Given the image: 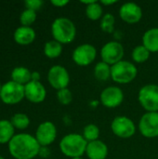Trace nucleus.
<instances>
[{
	"label": "nucleus",
	"mask_w": 158,
	"mask_h": 159,
	"mask_svg": "<svg viewBox=\"0 0 158 159\" xmlns=\"http://www.w3.org/2000/svg\"><path fill=\"white\" fill-rule=\"evenodd\" d=\"M41 145L35 137L28 133L13 136L8 143L9 154L16 159H33L39 155Z\"/></svg>",
	"instance_id": "nucleus-1"
},
{
	"label": "nucleus",
	"mask_w": 158,
	"mask_h": 159,
	"mask_svg": "<svg viewBox=\"0 0 158 159\" xmlns=\"http://www.w3.org/2000/svg\"><path fill=\"white\" fill-rule=\"evenodd\" d=\"M88 142L84 139L82 134L70 133L65 135L60 142L61 152L69 158L82 157L86 154Z\"/></svg>",
	"instance_id": "nucleus-2"
},
{
	"label": "nucleus",
	"mask_w": 158,
	"mask_h": 159,
	"mask_svg": "<svg viewBox=\"0 0 158 159\" xmlns=\"http://www.w3.org/2000/svg\"><path fill=\"white\" fill-rule=\"evenodd\" d=\"M51 34L54 40L61 45L70 44L75 39L76 27L70 19L60 17L53 20L51 24Z\"/></svg>",
	"instance_id": "nucleus-3"
},
{
	"label": "nucleus",
	"mask_w": 158,
	"mask_h": 159,
	"mask_svg": "<svg viewBox=\"0 0 158 159\" xmlns=\"http://www.w3.org/2000/svg\"><path fill=\"white\" fill-rule=\"evenodd\" d=\"M138 69L134 62L122 60L111 67V79L118 85H127L135 80Z\"/></svg>",
	"instance_id": "nucleus-4"
},
{
	"label": "nucleus",
	"mask_w": 158,
	"mask_h": 159,
	"mask_svg": "<svg viewBox=\"0 0 158 159\" xmlns=\"http://www.w3.org/2000/svg\"><path fill=\"white\" fill-rule=\"evenodd\" d=\"M138 101L146 112H158V85L148 84L138 92Z\"/></svg>",
	"instance_id": "nucleus-5"
},
{
	"label": "nucleus",
	"mask_w": 158,
	"mask_h": 159,
	"mask_svg": "<svg viewBox=\"0 0 158 159\" xmlns=\"http://www.w3.org/2000/svg\"><path fill=\"white\" fill-rule=\"evenodd\" d=\"M125 54L123 45L118 41H109L105 43L100 51L102 61L113 66L114 64L121 61Z\"/></svg>",
	"instance_id": "nucleus-6"
},
{
	"label": "nucleus",
	"mask_w": 158,
	"mask_h": 159,
	"mask_svg": "<svg viewBox=\"0 0 158 159\" xmlns=\"http://www.w3.org/2000/svg\"><path fill=\"white\" fill-rule=\"evenodd\" d=\"M25 98L24 86L14 81H7L2 86L0 99L6 104H17Z\"/></svg>",
	"instance_id": "nucleus-7"
},
{
	"label": "nucleus",
	"mask_w": 158,
	"mask_h": 159,
	"mask_svg": "<svg viewBox=\"0 0 158 159\" xmlns=\"http://www.w3.org/2000/svg\"><path fill=\"white\" fill-rule=\"evenodd\" d=\"M113 133L121 139H129L136 133V125L133 120L126 116H115L111 123Z\"/></svg>",
	"instance_id": "nucleus-8"
},
{
	"label": "nucleus",
	"mask_w": 158,
	"mask_h": 159,
	"mask_svg": "<svg viewBox=\"0 0 158 159\" xmlns=\"http://www.w3.org/2000/svg\"><path fill=\"white\" fill-rule=\"evenodd\" d=\"M97 54V49L93 45L85 43L77 46L73 50L72 60L76 65L85 67L90 65L96 60Z\"/></svg>",
	"instance_id": "nucleus-9"
},
{
	"label": "nucleus",
	"mask_w": 158,
	"mask_h": 159,
	"mask_svg": "<svg viewBox=\"0 0 158 159\" xmlns=\"http://www.w3.org/2000/svg\"><path fill=\"white\" fill-rule=\"evenodd\" d=\"M138 129L148 139L158 137V112H146L140 118Z\"/></svg>",
	"instance_id": "nucleus-10"
},
{
	"label": "nucleus",
	"mask_w": 158,
	"mask_h": 159,
	"mask_svg": "<svg viewBox=\"0 0 158 159\" xmlns=\"http://www.w3.org/2000/svg\"><path fill=\"white\" fill-rule=\"evenodd\" d=\"M47 81L53 89H57V91L62 89H66L70 84L69 72L62 65H53L48 70Z\"/></svg>",
	"instance_id": "nucleus-11"
},
{
	"label": "nucleus",
	"mask_w": 158,
	"mask_h": 159,
	"mask_svg": "<svg viewBox=\"0 0 158 159\" xmlns=\"http://www.w3.org/2000/svg\"><path fill=\"white\" fill-rule=\"evenodd\" d=\"M124 92L117 86H109L102 89L100 95L101 103L109 109L119 107L124 102Z\"/></svg>",
	"instance_id": "nucleus-12"
},
{
	"label": "nucleus",
	"mask_w": 158,
	"mask_h": 159,
	"mask_svg": "<svg viewBox=\"0 0 158 159\" xmlns=\"http://www.w3.org/2000/svg\"><path fill=\"white\" fill-rule=\"evenodd\" d=\"M34 137L41 146L47 147L53 143L57 138V128L55 124L50 121L41 123L36 129Z\"/></svg>",
	"instance_id": "nucleus-13"
},
{
	"label": "nucleus",
	"mask_w": 158,
	"mask_h": 159,
	"mask_svg": "<svg viewBox=\"0 0 158 159\" xmlns=\"http://www.w3.org/2000/svg\"><path fill=\"white\" fill-rule=\"evenodd\" d=\"M118 13L120 19L128 24H136L140 22L143 15L142 7L134 2H127L121 5Z\"/></svg>",
	"instance_id": "nucleus-14"
},
{
	"label": "nucleus",
	"mask_w": 158,
	"mask_h": 159,
	"mask_svg": "<svg viewBox=\"0 0 158 159\" xmlns=\"http://www.w3.org/2000/svg\"><path fill=\"white\" fill-rule=\"evenodd\" d=\"M25 98L34 103H40L47 97V90L40 81H30L24 86Z\"/></svg>",
	"instance_id": "nucleus-15"
},
{
	"label": "nucleus",
	"mask_w": 158,
	"mask_h": 159,
	"mask_svg": "<svg viewBox=\"0 0 158 159\" xmlns=\"http://www.w3.org/2000/svg\"><path fill=\"white\" fill-rule=\"evenodd\" d=\"M109 149L105 143L101 140L88 143L86 155L88 159H106Z\"/></svg>",
	"instance_id": "nucleus-16"
},
{
	"label": "nucleus",
	"mask_w": 158,
	"mask_h": 159,
	"mask_svg": "<svg viewBox=\"0 0 158 159\" xmlns=\"http://www.w3.org/2000/svg\"><path fill=\"white\" fill-rule=\"evenodd\" d=\"M35 32L30 26L18 27L14 32V40L21 46H27L33 43L35 39Z\"/></svg>",
	"instance_id": "nucleus-17"
},
{
	"label": "nucleus",
	"mask_w": 158,
	"mask_h": 159,
	"mask_svg": "<svg viewBox=\"0 0 158 159\" xmlns=\"http://www.w3.org/2000/svg\"><path fill=\"white\" fill-rule=\"evenodd\" d=\"M142 45L151 52H158V27L148 29L142 35Z\"/></svg>",
	"instance_id": "nucleus-18"
},
{
	"label": "nucleus",
	"mask_w": 158,
	"mask_h": 159,
	"mask_svg": "<svg viewBox=\"0 0 158 159\" xmlns=\"http://www.w3.org/2000/svg\"><path fill=\"white\" fill-rule=\"evenodd\" d=\"M11 78L12 81L25 86L30 81H32V73L26 67H15L11 72Z\"/></svg>",
	"instance_id": "nucleus-19"
},
{
	"label": "nucleus",
	"mask_w": 158,
	"mask_h": 159,
	"mask_svg": "<svg viewBox=\"0 0 158 159\" xmlns=\"http://www.w3.org/2000/svg\"><path fill=\"white\" fill-rule=\"evenodd\" d=\"M14 127L8 120H0V144L8 143L14 136Z\"/></svg>",
	"instance_id": "nucleus-20"
},
{
	"label": "nucleus",
	"mask_w": 158,
	"mask_h": 159,
	"mask_svg": "<svg viewBox=\"0 0 158 159\" xmlns=\"http://www.w3.org/2000/svg\"><path fill=\"white\" fill-rule=\"evenodd\" d=\"M85 12H86L87 18L89 19L90 20H94V21L101 20L102 18V16L104 15L103 6L100 2L95 1V0L88 6H86Z\"/></svg>",
	"instance_id": "nucleus-21"
},
{
	"label": "nucleus",
	"mask_w": 158,
	"mask_h": 159,
	"mask_svg": "<svg viewBox=\"0 0 158 159\" xmlns=\"http://www.w3.org/2000/svg\"><path fill=\"white\" fill-rule=\"evenodd\" d=\"M62 53V45L56 40L47 41L44 46V54L49 59H56Z\"/></svg>",
	"instance_id": "nucleus-22"
},
{
	"label": "nucleus",
	"mask_w": 158,
	"mask_h": 159,
	"mask_svg": "<svg viewBox=\"0 0 158 159\" xmlns=\"http://www.w3.org/2000/svg\"><path fill=\"white\" fill-rule=\"evenodd\" d=\"M111 65L103 62V61H99L96 63L93 74L94 76L97 80L99 81H107L108 79L111 78Z\"/></svg>",
	"instance_id": "nucleus-23"
},
{
	"label": "nucleus",
	"mask_w": 158,
	"mask_h": 159,
	"mask_svg": "<svg viewBox=\"0 0 158 159\" xmlns=\"http://www.w3.org/2000/svg\"><path fill=\"white\" fill-rule=\"evenodd\" d=\"M151 52L142 44L135 47L131 52V59L135 63H144L150 58Z\"/></svg>",
	"instance_id": "nucleus-24"
},
{
	"label": "nucleus",
	"mask_w": 158,
	"mask_h": 159,
	"mask_svg": "<svg viewBox=\"0 0 158 159\" xmlns=\"http://www.w3.org/2000/svg\"><path fill=\"white\" fill-rule=\"evenodd\" d=\"M115 16L110 12L104 13V15L101 19V22H100L101 30L104 33L112 34L115 31Z\"/></svg>",
	"instance_id": "nucleus-25"
},
{
	"label": "nucleus",
	"mask_w": 158,
	"mask_h": 159,
	"mask_svg": "<svg viewBox=\"0 0 158 159\" xmlns=\"http://www.w3.org/2000/svg\"><path fill=\"white\" fill-rule=\"evenodd\" d=\"M82 136L88 143L97 141L100 137V129L96 124H88L83 129Z\"/></svg>",
	"instance_id": "nucleus-26"
},
{
	"label": "nucleus",
	"mask_w": 158,
	"mask_h": 159,
	"mask_svg": "<svg viewBox=\"0 0 158 159\" xmlns=\"http://www.w3.org/2000/svg\"><path fill=\"white\" fill-rule=\"evenodd\" d=\"M10 122L14 128H16L18 129H25L30 125V118L25 114L17 113L11 117Z\"/></svg>",
	"instance_id": "nucleus-27"
},
{
	"label": "nucleus",
	"mask_w": 158,
	"mask_h": 159,
	"mask_svg": "<svg viewBox=\"0 0 158 159\" xmlns=\"http://www.w3.org/2000/svg\"><path fill=\"white\" fill-rule=\"evenodd\" d=\"M36 20V12L32 10V9H28L26 8L25 10H23L20 16V23L22 24V26H30Z\"/></svg>",
	"instance_id": "nucleus-28"
},
{
	"label": "nucleus",
	"mask_w": 158,
	"mask_h": 159,
	"mask_svg": "<svg viewBox=\"0 0 158 159\" xmlns=\"http://www.w3.org/2000/svg\"><path fill=\"white\" fill-rule=\"evenodd\" d=\"M57 99H58V102L61 104L68 105L73 101V93L68 88L60 89V90L57 91Z\"/></svg>",
	"instance_id": "nucleus-29"
},
{
	"label": "nucleus",
	"mask_w": 158,
	"mask_h": 159,
	"mask_svg": "<svg viewBox=\"0 0 158 159\" xmlns=\"http://www.w3.org/2000/svg\"><path fill=\"white\" fill-rule=\"evenodd\" d=\"M24 4H25L26 8L32 9V10L36 12V10L41 8V7L43 6L44 2L42 0H26L24 2Z\"/></svg>",
	"instance_id": "nucleus-30"
},
{
	"label": "nucleus",
	"mask_w": 158,
	"mask_h": 159,
	"mask_svg": "<svg viewBox=\"0 0 158 159\" xmlns=\"http://www.w3.org/2000/svg\"><path fill=\"white\" fill-rule=\"evenodd\" d=\"M50 3L57 7H63L69 4V1H67V0H51Z\"/></svg>",
	"instance_id": "nucleus-31"
},
{
	"label": "nucleus",
	"mask_w": 158,
	"mask_h": 159,
	"mask_svg": "<svg viewBox=\"0 0 158 159\" xmlns=\"http://www.w3.org/2000/svg\"><path fill=\"white\" fill-rule=\"evenodd\" d=\"M49 155H50V151H49V149H48L47 147L41 146V149H40V151H39V156H40L41 157L46 158V157H49Z\"/></svg>",
	"instance_id": "nucleus-32"
},
{
	"label": "nucleus",
	"mask_w": 158,
	"mask_h": 159,
	"mask_svg": "<svg viewBox=\"0 0 158 159\" xmlns=\"http://www.w3.org/2000/svg\"><path fill=\"white\" fill-rule=\"evenodd\" d=\"M102 6H110V5H114L115 3H117L116 0H102L100 2Z\"/></svg>",
	"instance_id": "nucleus-33"
},
{
	"label": "nucleus",
	"mask_w": 158,
	"mask_h": 159,
	"mask_svg": "<svg viewBox=\"0 0 158 159\" xmlns=\"http://www.w3.org/2000/svg\"><path fill=\"white\" fill-rule=\"evenodd\" d=\"M32 80L33 81H39L40 80V74L38 72L32 73Z\"/></svg>",
	"instance_id": "nucleus-34"
},
{
	"label": "nucleus",
	"mask_w": 158,
	"mask_h": 159,
	"mask_svg": "<svg viewBox=\"0 0 158 159\" xmlns=\"http://www.w3.org/2000/svg\"><path fill=\"white\" fill-rule=\"evenodd\" d=\"M72 159H84L83 157H75V158H72Z\"/></svg>",
	"instance_id": "nucleus-35"
},
{
	"label": "nucleus",
	"mask_w": 158,
	"mask_h": 159,
	"mask_svg": "<svg viewBox=\"0 0 158 159\" xmlns=\"http://www.w3.org/2000/svg\"><path fill=\"white\" fill-rule=\"evenodd\" d=\"M1 89H2V86H1V84H0V92H1Z\"/></svg>",
	"instance_id": "nucleus-36"
},
{
	"label": "nucleus",
	"mask_w": 158,
	"mask_h": 159,
	"mask_svg": "<svg viewBox=\"0 0 158 159\" xmlns=\"http://www.w3.org/2000/svg\"><path fill=\"white\" fill-rule=\"evenodd\" d=\"M0 159H5V158H4L3 157H1V156H0Z\"/></svg>",
	"instance_id": "nucleus-37"
}]
</instances>
